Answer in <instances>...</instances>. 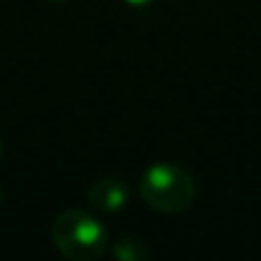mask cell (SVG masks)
I'll return each mask as SVG.
<instances>
[{
    "instance_id": "cell-1",
    "label": "cell",
    "mask_w": 261,
    "mask_h": 261,
    "mask_svg": "<svg viewBox=\"0 0 261 261\" xmlns=\"http://www.w3.org/2000/svg\"><path fill=\"white\" fill-rule=\"evenodd\" d=\"M53 245L69 261H96L110 248L106 225L90 211L69 208L62 211L50 229Z\"/></svg>"
},
{
    "instance_id": "cell-2",
    "label": "cell",
    "mask_w": 261,
    "mask_h": 261,
    "mask_svg": "<svg viewBox=\"0 0 261 261\" xmlns=\"http://www.w3.org/2000/svg\"><path fill=\"white\" fill-rule=\"evenodd\" d=\"M197 195L195 179L176 163H153L140 176V197L149 208L176 216L190 208Z\"/></svg>"
},
{
    "instance_id": "cell-3",
    "label": "cell",
    "mask_w": 261,
    "mask_h": 261,
    "mask_svg": "<svg viewBox=\"0 0 261 261\" xmlns=\"http://www.w3.org/2000/svg\"><path fill=\"white\" fill-rule=\"evenodd\" d=\"M130 199V186L122 179L106 176L90 186L87 190V204L96 213H117L122 211Z\"/></svg>"
},
{
    "instance_id": "cell-4",
    "label": "cell",
    "mask_w": 261,
    "mask_h": 261,
    "mask_svg": "<svg viewBox=\"0 0 261 261\" xmlns=\"http://www.w3.org/2000/svg\"><path fill=\"white\" fill-rule=\"evenodd\" d=\"M110 250H113V257L119 261H147L151 257V248L140 236H122L115 241Z\"/></svg>"
},
{
    "instance_id": "cell-5",
    "label": "cell",
    "mask_w": 261,
    "mask_h": 261,
    "mask_svg": "<svg viewBox=\"0 0 261 261\" xmlns=\"http://www.w3.org/2000/svg\"><path fill=\"white\" fill-rule=\"evenodd\" d=\"M124 3L133 9H144V7H149V5H153L156 0H124Z\"/></svg>"
},
{
    "instance_id": "cell-6",
    "label": "cell",
    "mask_w": 261,
    "mask_h": 261,
    "mask_svg": "<svg viewBox=\"0 0 261 261\" xmlns=\"http://www.w3.org/2000/svg\"><path fill=\"white\" fill-rule=\"evenodd\" d=\"M3 202H5V193H3V188H0V206H3Z\"/></svg>"
},
{
    "instance_id": "cell-7",
    "label": "cell",
    "mask_w": 261,
    "mask_h": 261,
    "mask_svg": "<svg viewBox=\"0 0 261 261\" xmlns=\"http://www.w3.org/2000/svg\"><path fill=\"white\" fill-rule=\"evenodd\" d=\"M0 161H3V140H0Z\"/></svg>"
},
{
    "instance_id": "cell-8",
    "label": "cell",
    "mask_w": 261,
    "mask_h": 261,
    "mask_svg": "<svg viewBox=\"0 0 261 261\" xmlns=\"http://www.w3.org/2000/svg\"><path fill=\"white\" fill-rule=\"evenodd\" d=\"M48 3H67V0H48Z\"/></svg>"
}]
</instances>
